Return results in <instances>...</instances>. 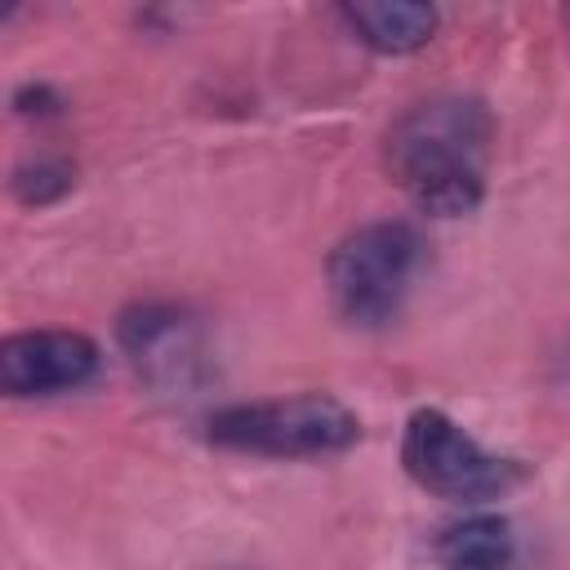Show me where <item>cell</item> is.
Listing matches in <instances>:
<instances>
[{
	"label": "cell",
	"mask_w": 570,
	"mask_h": 570,
	"mask_svg": "<svg viewBox=\"0 0 570 570\" xmlns=\"http://www.w3.org/2000/svg\"><path fill=\"white\" fill-rule=\"evenodd\" d=\"M490 134L494 125L481 98L441 94L392 120L383 138V165L423 214L459 218L485 196Z\"/></svg>",
	"instance_id": "obj_1"
},
{
	"label": "cell",
	"mask_w": 570,
	"mask_h": 570,
	"mask_svg": "<svg viewBox=\"0 0 570 570\" xmlns=\"http://www.w3.org/2000/svg\"><path fill=\"white\" fill-rule=\"evenodd\" d=\"M209 441L263 459H325L361 441V419L330 392L236 401L209 414Z\"/></svg>",
	"instance_id": "obj_2"
},
{
	"label": "cell",
	"mask_w": 570,
	"mask_h": 570,
	"mask_svg": "<svg viewBox=\"0 0 570 570\" xmlns=\"http://www.w3.org/2000/svg\"><path fill=\"white\" fill-rule=\"evenodd\" d=\"M419 263H423V236L401 218H383L347 232L325 267L334 312L356 330L387 325L401 312Z\"/></svg>",
	"instance_id": "obj_3"
},
{
	"label": "cell",
	"mask_w": 570,
	"mask_h": 570,
	"mask_svg": "<svg viewBox=\"0 0 570 570\" xmlns=\"http://www.w3.org/2000/svg\"><path fill=\"white\" fill-rule=\"evenodd\" d=\"M401 463L414 485L450 503H490L525 481V468L517 459L490 454L441 410H414L405 419Z\"/></svg>",
	"instance_id": "obj_4"
},
{
	"label": "cell",
	"mask_w": 570,
	"mask_h": 570,
	"mask_svg": "<svg viewBox=\"0 0 570 570\" xmlns=\"http://www.w3.org/2000/svg\"><path fill=\"white\" fill-rule=\"evenodd\" d=\"M102 352L80 330H18L0 343V387L9 396H58L85 387Z\"/></svg>",
	"instance_id": "obj_5"
},
{
	"label": "cell",
	"mask_w": 570,
	"mask_h": 570,
	"mask_svg": "<svg viewBox=\"0 0 570 570\" xmlns=\"http://www.w3.org/2000/svg\"><path fill=\"white\" fill-rule=\"evenodd\" d=\"M120 343L151 383L183 379V370L196 361V334H191L187 316L178 307H160V303H142V307L125 312Z\"/></svg>",
	"instance_id": "obj_6"
},
{
	"label": "cell",
	"mask_w": 570,
	"mask_h": 570,
	"mask_svg": "<svg viewBox=\"0 0 570 570\" xmlns=\"http://www.w3.org/2000/svg\"><path fill=\"white\" fill-rule=\"evenodd\" d=\"M338 18L347 22V31L379 49V53H414L432 40L436 31V9L432 4H401V0H361V4H343Z\"/></svg>",
	"instance_id": "obj_7"
},
{
	"label": "cell",
	"mask_w": 570,
	"mask_h": 570,
	"mask_svg": "<svg viewBox=\"0 0 570 570\" xmlns=\"http://www.w3.org/2000/svg\"><path fill=\"white\" fill-rule=\"evenodd\" d=\"M436 561L445 570H512L517 534L503 517L476 512L436 534Z\"/></svg>",
	"instance_id": "obj_8"
},
{
	"label": "cell",
	"mask_w": 570,
	"mask_h": 570,
	"mask_svg": "<svg viewBox=\"0 0 570 570\" xmlns=\"http://www.w3.org/2000/svg\"><path fill=\"white\" fill-rule=\"evenodd\" d=\"M71 183H76V169L62 156H36L13 169V196L22 205H53L71 191Z\"/></svg>",
	"instance_id": "obj_9"
},
{
	"label": "cell",
	"mask_w": 570,
	"mask_h": 570,
	"mask_svg": "<svg viewBox=\"0 0 570 570\" xmlns=\"http://www.w3.org/2000/svg\"><path fill=\"white\" fill-rule=\"evenodd\" d=\"M561 18H566V31H570V9H566V13H561Z\"/></svg>",
	"instance_id": "obj_10"
}]
</instances>
